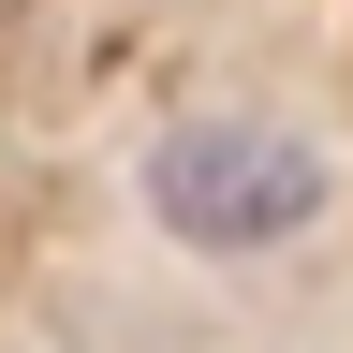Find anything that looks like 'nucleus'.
<instances>
[{"instance_id":"obj_1","label":"nucleus","mask_w":353,"mask_h":353,"mask_svg":"<svg viewBox=\"0 0 353 353\" xmlns=\"http://www.w3.org/2000/svg\"><path fill=\"white\" fill-rule=\"evenodd\" d=\"M148 221L176 250L250 265V250H280V236L324 221V148L309 132H265V118H192V132L148 148Z\"/></svg>"}]
</instances>
